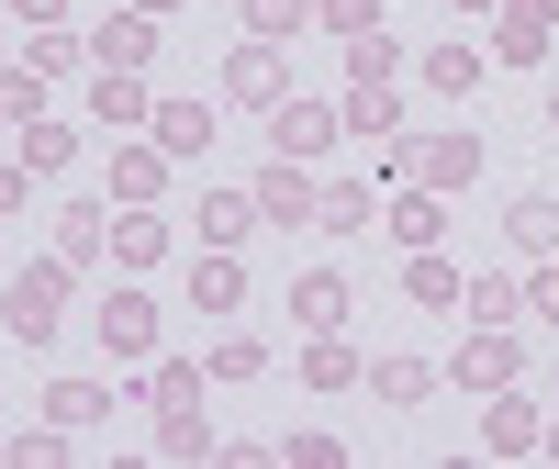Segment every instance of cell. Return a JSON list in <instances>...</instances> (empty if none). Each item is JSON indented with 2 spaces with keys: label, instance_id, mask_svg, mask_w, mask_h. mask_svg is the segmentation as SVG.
<instances>
[{
  "label": "cell",
  "instance_id": "obj_31",
  "mask_svg": "<svg viewBox=\"0 0 559 469\" xmlns=\"http://www.w3.org/2000/svg\"><path fill=\"white\" fill-rule=\"evenodd\" d=\"M258 369H269L258 336H224V347H213V381H258Z\"/></svg>",
  "mask_w": 559,
  "mask_h": 469
},
{
  "label": "cell",
  "instance_id": "obj_3",
  "mask_svg": "<svg viewBox=\"0 0 559 469\" xmlns=\"http://www.w3.org/2000/svg\"><path fill=\"white\" fill-rule=\"evenodd\" d=\"M313 179H302V157H269V179H258V224H313Z\"/></svg>",
  "mask_w": 559,
  "mask_h": 469
},
{
  "label": "cell",
  "instance_id": "obj_42",
  "mask_svg": "<svg viewBox=\"0 0 559 469\" xmlns=\"http://www.w3.org/2000/svg\"><path fill=\"white\" fill-rule=\"evenodd\" d=\"M459 12H492V0H459Z\"/></svg>",
  "mask_w": 559,
  "mask_h": 469
},
{
  "label": "cell",
  "instance_id": "obj_16",
  "mask_svg": "<svg viewBox=\"0 0 559 469\" xmlns=\"http://www.w3.org/2000/svg\"><path fill=\"white\" fill-rule=\"evenodd\" d=\"M369 392H381V402H426L437 369H426V358H381V369H369Z\"/></svg>",
  "mask_w": 559,
  "mask_h": 469
},
{
  "label": "cell",
  "instance_id": "obj_41",
  "mask_svg": "<svg viewBox=\"0 0 559 469\" xmlns=\"http://www.w3.org/2000/svg\"><path fill=\"white\" fill-rule=\"evenodd\" d=\"M23 12H57V0H23Z\"/></svg>",
  "mask_w": 559,
  "mask_h": 469
},
{
  "label": "cell",
  "instance_id": "obj_40",
  "mask_svg": "<svg viewBox=\"0 0 559 469\" xmlns=\"http://www.w3.org/2000/svg\"><path fill=\"white\" fill-rule=\"evenodd\" d=\"M0 112H12V79H0Z\"/></svg>",
  "mask_w": 559,
  "mask_h": 469
},
{
  "label": "cell",
  "instance_id": "obj_29",
  "mask_svg": "<svg viewBox=\"0 0 559 469\" xmlns=\"http://www.w3.org/2000/svg\"><path fill=\"white\" fill-rule=\"evenodd\" d=\"M302 369H313V381H324V392H347V381H358V358H347L336 336H313V358H302Z\"/></svg>",
  "mask_w": 559,
  "mask_h": 469
},
{
  "label": "cell",
  "instance_id": "obj_44",
  "mask_svg": "<svg viewBox=\"0 0 559 469\" xmlns=\"http://www.w3.org/2000/svg\"><path fill=\"white\" fill-rule=\"evenodd\" d=\"M548 447H559V436H548Z\"/></svg>",
  "mask_w": 559,
  "mask_h": 469
},
{
  "label": "cell",
  "instance_id": "obj_20",
  "mask_svg": "<svg viewBox=\"0 0 559 469\" xmlns=\"http://www.w3.org/2000/svg\"><path fill=\"white\" fill-rule=\"evenodd\" d=\"M313 23V0H247V34H269V45H292Z\"/></svg>",
  "mask_w": 559,
  "mask_h": 469
},
{
  "label": "cell",
  "instance_id": "obj_13",
  "mask_svg": "<svg viewBox=\"0 0 559 469\" xmlns=\"http://www.w3.org/2000/svg\"><path fill=\"white\" fill-rule=\"evenodd\" d=\"M191 302H202V313H236V302H247V268H236V257L213 246V257L191 268Z\"/></svg>",
  "mask_w": 559,
  "mask_h": 469
},
{
  "label": "cell",
  "instance_id": "obj_10",
  "mask_svg": "<svg viewBox=\"0 0 559 469\" xmlns=\"http://www.w3.org/2000/svg\"><path fill=\"white\" fill-rule=\"evenodd\" d=\"M292 313L313 324V336H336V324H347V279H336V268H313L302 291H292Z\"/></svg>",
  "mask_w": 559,
  "mask_h": 469
},
{
  "label": "cell",
  "instance_id": "obj_26",
  "mask_svg": "<svg viewBox=\"0 0 559 469\" xmlns=\"http://www.w3.org/2000/svg\"><path fill=\"white\" fill-rule=\"evenodd\" d=\"M102 234H112L102 213H68V224H57V257H68V268H79V257H102Z\"/></svg>",
  "mask_w": 559,
  "mask_h": 469
},
{
  "label": "cell",
  "instance_id": "obj_4",
  "mask_svg": "<svg viewBox=\"0 0 559 469\" xmlns=\"http://www.w3.org/2000/svg\"><path fill=\"white\" fill-rule=\"evenodd\" d=\"M515 381V336H503V324H481L471 347H459V392H503Z\"/></svg>",
  "mask_w": 559,
  "mask_h": 469
},
{
  "label": "cell",
  "instance_id": "obj_35",
  "mask_svg": "<svg viewBox=\"0 0 559 469\" xmlns=\"http://www.w3.org/2000/svg\"><path fill=\"white\" fill-rule=\"evenodd\" d=\"M0 458H12V469H57V458H68V436H0Z\"/></svg>",
  "mask_w": 559,
  "mask_h": 469
},
{
  "label": "cell",
  "instance_id": "obj_38",
  "mask_svg": "<svg viewBox=\"0 0 559 469\" xmlns=\"http://www.w3.org/2000/svg\"><path fill=\"white\" fill-rule=\"evenodd\" d=\"M0 213H23V168H0Z\"/></svg>",
  "mask_w": 559,
  "mask_h": 469
},
{
  "label": "cell",
  "instance_id": "obj_37",
  "mask_svg": "<svg viewBox=\"0 0 559 469\" xmlns=\"http://www.w3.org/2000/svg\"><path fill=\"white\" fill-rule=\"evenodd\" d=\"M526 313H537V324H559V268H537V279H526Z\"/></svg>",
  "mask_w": 559,
  "mask_h": 469
},
{
  "label": "cell",
  "instance_id": "obj_8",
  "mask_svg": "<svg viewBox=\"0 0 559 469\" xmlns=\"http://www.w3.org/2000/svg\"><path fill=\"white\" fill-rule=\"evenodd\" d=\"M347 134H381V146H403V101H392V79H358V89H347Z\"/></svg>",
  "mask_w": 559,
  "mask_h": 469
},
{
  "label": "cell",
  "instance_id": "obj_9",
  "mask_svg": "<svg viewBox=\"0 0 559 469\" xmlns=\"http://www.w3.org/2000/svg\"><path fill=\"white\" fill-rule=\"evenodd\" d=\"M157 146L168 157H202L213 146V101H157Z\"/></svg>",
  "mask_w": 559,
  "mask_h": 469
},
{
  "label": "cell",
  "instance_id": "obj_24",
  "mask_svg": "<svg viewBox=\"0 0 559 469\" xmlns=\"http://www.w3.org/2000/svg\"><path fill=\"white\" fill-rule=\"evenodd\" d=\"M414 302H437V313H459V268H448V257H426V246H414Z\"/></svg>",
  "mask_w": 559,
  "mask_h": 469
},
{
  "label": "cell",
  "instance_id": "obj_25",
  "mask_svg": "<svg viewBox=\"0 0 559 469\" xmlns=\"http://www.w3.org/2000/svg\"><path fill=\"white\" fill-rule=\"evenodd\" d=\"M492 447H503V458L537 447V402H492Z\"/></svg>",
  "mask_w": 559,
  "mask_h": 469
},
{
  "label": "cell",
  "instance_id": "obj_33",
  "mask_svg": "<svg viewBox=\"0 0 559 469\" xmlns=\"http://www.w3.org/2000/svg\"><path fill=\"white\" fill-rule=\"evenodd\" d=\"M157 168H168V146H123V157H112L123 191H157Z\"/></svg>",
  "mask_w": 559,
  "mask_h": 469
},
{
  "label": "cell",
  "instance_id": "obj_28",
  "mask_svg": "<svg viewBox=\"0 0 559 469\" xmlns=\"http://www.w3.org/2000/svg\"><path fill=\"white\" fill-rule=\"evenodd\" d=\"M23 68H34V79H57V68H79V34H34V45H23Z\"/></svg>",
  "mask_w": 559,
  "mask_h": 469
},
{
  "label": "cell",
  "instance_id": "obj_5",
  "mask_svg": "<svg viewBox=\"0 0 559 469\" xmlns=\"http://www.w3.org/2000/svg\"><path fill=\"white\" fill-rule=\"evenodd\" d=\"M492 45H503V57H515V68H537L548 45H559V12H548V0H515V12H503V34H492Z\"/></svg>",
  "mask_w": 559,
  "mask_h": 469
},
{
  "label": "cell",
  "instance_id": "obj_43",
  "mask_svg": "<svg viewBox=\"0 0 559 469\" xmlns=\"http://www.w3.org/2000/svg\"><path fill=\"white\" fill-rule=\"evenodd\" d=\"M548 134H559V101H548Z\"/></svg>",
  "mask_w": 559,
  "mask_h": 469
},
{
  "label": "cell",
  "instance_id": "obj_17",
  "mask_svg": "<svg viewBox=\"0 0 559 469\" xmlns=\"http://www.w3.org/2000/svg\"><path fill=\"white\" fill-rule=\"evenodd\" d=\"M247 224H258V191H213V202H202V234H213V246H236Z\"/></svg>",
  "mask_w": 559,
  "mask_h": 469
},
{
  "label": "cell",
  "instance_id": "obj_39",
  "mask_svg": "<svg viewBox=\"0 0 559 469\" xmlns=\"http://www.w3.org/2000/svg\"><path fill=\"white\" fill-rule=\"evenodd\" d=\"M134 12H168V0H134Z\"/></svg>",
  "mask_w": 559,
  "mask_h": 469
},
{
  "label": "cell",
  "instance_id": "obj_19",
  "mask_svg": "<svg viewBox=\"0 0 559 469\" xmlns=\"http://www.w3.org/2000/svg\"><path fill=\"white\" fill-rule=\"evenodd\" d=\"M157 246H168V224H157V213H123V224H112V257H123V268H146Z\"/></svg>",
  "mask_w": 559,
  "mask_h": 469
},
{
  "label": "cell",
  "instance_id": "obj_6",
  "mask_svg": "<svg viewBox=\"0 0 559 469\" xmlns=\"http://www.w3.org/2000/svg\"><path fill=\"white\" fill-rule=\"evenodd\" d=\"M102 347H112V358H146V347H157V302L112 291V302H102Z\"/></svg>",
  "mask_w": 559,
  "mask_h": 469
},
{
  "label": "cell",
  "instance_id": "obj_15",
  "mask_svg": "<svg viewBox=\"0 0 559 469\" xmlns=\"http://www.w3.org/2000/svg\"><path fill=\"white\" fill-rule=\"evenodd\" d=\"M515 279H459V313H471V324H515Z\"/></svg>",
  "mask_w": 559,
  "mask_h": 469
},
{
  "label": "cell",
  "instance_id": "obj_11",
  "mask_svg": "<svg viewBox=\"0 0 559 469\" xmlns=\"http://www.w3.org/2000/svg\"><path fill=\"white\" fill-rule=\"evenodd\" d=\"M414 168H426L437 191L448 179H481V134H437V146H414Z\"/></svg>",
  "mask_w": 559,
  "mask_h": 469
},
{
  "label": "cell",
  "instance_id": "obj_22",
  "mask_svg": "<svg viewBox=\"0 0 559 469\" xmlns=\"http://www.w3.org/2000/svg\"><path fill=\"white\" fill-rule=\"evenodd\" d=\"M347 68H358V79H392V68H403V45L369 23V34H347Z\"/></svg>",
  "mask_w": 559,
  "mask_h": 469
},
{
  "label": "cell",
  "instance_id": "obj_36",
  "mask_svg": "<svg viewBox=\"0 0 559 469\" xmlns=\"http://www.w3.org/2000/svg\"><path fill=\"white\" fill-rule=\"evenodd\" d=\"M313 12L336 23V34H369V23H381V0H313Z\"/></svg>",
  "mask_w": 559,
  "mask_h": 469
},
{
  "label": "cell",
  "instance_id": "obj_14",
  "mask_svg": "<svg viewBox=\"0 0 559 469\" xmlns=\"http://www.w3.org/2000/svg\"><path fill=\"white\" fill-rule=\"evenodd\" d=\"M313 224H324V234H358V224H381V191H358V179H336V191L313 202Z\"/></svg>",
  "mask_w": 559,
  "mask_h": 469
},
{
  "label": "cell",
  "instance_id": "obj_32",
  "mask_svg": "<svg viewBox=\"0 0 559 469\" xmlns=\"http://www.w3.org/2000/svg\"><path fill=\"white\" fill-rule=\"evenodd\" d=\"M157 447H168V458H213V436H202V413H191V402L168 413V436H157Z\"/></svg>",
  "mask_w": 559,
  "mask_h": 469
},
{
  "label": "cell",
  "instance_id": "obj_27",
  "mask_svg": "<svg viewBox=\"0 0 559 469\" xmlns=\"http://www.w3.org/2000/svg\"><path fill=\"white\" fill-rule=\"evenodd\" d=\"M426 79H437V89H481V57H471V45H437Z\"/></svg>",
  "mask_w": 559,
  "mask_h": 469
},
{
  "label": "cell",
  "instance_id": "obj_23",
  "mask_svg": "<svg viewBox=\"0 0 559 469\" xmlns=\"http://www.w3.org/2000/svg\"><path fill=\"white\" fill-rule=\"evenodd\" d=\"M68 157H79L68 123H23V168H68Z\"/></svg>",
  "mask_w": 559,
  "mask_h": 469
},
{
  "label": "cell",
  "instance_id": "obj_21",
  "mask_svg": "<svg viewBox=\"0 0 559 469\" xmlns=\"http://www.w3.org/2000/svg\"><path fill=\"white\" fill-rule=\"evenodd\" d=\"M503 224H515V246H526V257H548V246H559V202H515Z\"/></svg>",
  "mask_w": 559,
  "mask_h": 469
},
{
  "label": "cell",
  "instance_id": "obj_2",
  "mask_svg": "<svg viewBox=\"0 0 559 469\" xmlns=\"http://www.w3.org/2000/svg\"><path fill=\"white\" fill-rule=\"evenodd\" d=\"M347 134V112H324V101H269V157H324Z\"/></svg>",
  "mask_w": 559,
  "mask_h": 469
},
{
  "label": "cell",
  "instance_id": "obj_30",
  "mask_svg": "<svg viewBox=\"0 0 559 469\" xmlns=\"http://www.w3.org/2000/svg\"><path fill=\"white\" fill-rule=\"evenodd\" d=\"M392 234H403V246H437V202H426V191L392 202Z\"/></svg>",
  "mask_w": 559,
  "mask_h": 469
},
{
  "label": "cell",
  "instance_id": "obj_34",
  "mask_svg": "<svg viewBox=\"0 0 559 469\" xmlns=\"http://www.w3.org/2000/svg\"><path fill=\"white\" fill-rule=\"evenodd\" d=\"M146 402H157V413H179V402H202V369H157V381H146Z\"/></svg>",
  "mask_w": 559,
  "mask_h": 469
},
{
  "label": "cell",
  "instance_id": "obj_1",
  "mask_svg": "<svg viewBox=\"0 0 559 469\" xmlns=\"http://www.w3.org/2000/svg\"><path fill=\"white\" fill-rule=\"evenodd\" d=\"M57 302H68V257L57 268H23L12 291H0V324H12L23 347H45V336H57Z\"/></svg>",
  "mask_w": 559,
  "mask_h": 469
},
{
  "label": "cell",
  "instance_id": "obj_7",
  "mask_svg": "<svg viewBox=\"0 0 559 469\" xmlns=\"http://www.w3.org/2000/svg\"><path fill=\"white\" fill-rule=\"evenodd\" d=\"M90 57H102V68H134V79H146V57H157V23H146V12H123V23H102V34H90Z\"/></svg>",
  "mask_w": 559,
  "mask_h": 469
},
{
  "label": "cell",
  "instance_id": "obj_18",
  "mask_svg": "<svg viewBox=\"0 0 559 469\" xmlns=\"http://www.w3.org/2000/svg\"><path fill=\"white\" fill-rule=\"evenodd\" d=\"M236 101H280V45H269V34L236 57Z\"/></svg>",
  "mask_w": 559,
  "mask_h": 469
},
{
  "label": "cell",
  "instance_id": "obj_12",
  "mask_svg": "<svg viewBox=\"0 0 559 469\" xmlns=\"http://www.w3.org/2000/svg\"><path fill=\"white\" fill-rule=\"evenodd\" d=\"M90 112H102L112 134H123V123H157V112H146V89H134V68H102V89H90Z\"/></svg>",
  "mask_w": 559,
  "mask_h": 469
}]
</instances>
